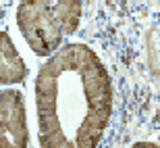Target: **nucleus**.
<instances>
[{"mask_svg":"<svg viewBox=\"0 0 160 148\" xmlns=\"http://www.w3.org/2000/svg\"><path fill=\"white\" fill-rule=\"evenodd\" d=\"M36 102L44 148H96L112 113L106 67L92 48L67 44L42 65Z\"/></svg>","mask_w":160,"mask_h":148,"instance_id":"f257e3e1","label":"nucleus"},{"mask_svg":"<svg viewBox=\"0 0 160 148\" xmlns=\"http://www.w3.org/2000/svg\"><path fill=\"white\" fill-rule=\"evenodd\" d=\"M17 25L27 46L38 56H50L62 44V29L48 11L44 0H21L17 6Z\"/></svg>","mask_w":160,"mask_h":148,"instance_id":"f03ea898","label":"nucleus"},{"mask_svg":"<svg viewBox=\"0 0 160 148\" xmlns=\"http://www.w3.org/2000/svg\"><path fill=\"white\" fill-rule=\"evenodd\" d=\"M29 144L25 100L19 90L0 92V148H25Z\"/></svg>","mask_w":160,"mask_h":148,"instance_id":"7ed1b4c3","label":"nucleus"},{"mask_svg":"<svg viewBox=\"0 0 160 148\" xmlns=\"http://www.w3.org/2000/svg\"><path fill=\"white\" fill-rule=\"evenodd\" d=\"M25 77L27 67L21 54L17 52L11 36L6 31H0V83H21Z\"/></svg>","mask_w":160,"mask_h":148,"instance_id":"20e7f679","label":"nucleus"},{"mask_svg":"<svg viewBox=\"0 0 160 148\" xmlns=\"http://www.w3.org/2000/svg\"><path fill=\"white\" fill-rule=\"evenodd\" d=\"M65 36L75 34L81 21V0H44Z\"/></svg>","mask_w":160,"mask_h":148,"instance_id":"39448f33","label":"nucleus"}]
</instances>
